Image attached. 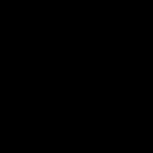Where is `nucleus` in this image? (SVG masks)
Here are the masks:
<instances>
[]
</instances>
